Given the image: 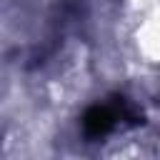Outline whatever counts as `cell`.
Returning a JSON list of instances; mask_svg holds the SVG:
<instances>
[{
  "mask_svg": "<svg viewBox=\"0 0 160 160\" xmlns=\"http://www.w3.org/2000/svg\"><path fill=\"white\" fill-rule=\"evenodd\" d=\"M118 120H128L132 125L142 122V118H138L128 105H125V98H112V102L108 105H92L85 110L82 115V130L88 138H102L108 135Z\"/></svg>",
  "mask_w": 160,
  "mask_h": 160,
  "instance_id": "1",
  "label": "cell"
}]
</instances>
